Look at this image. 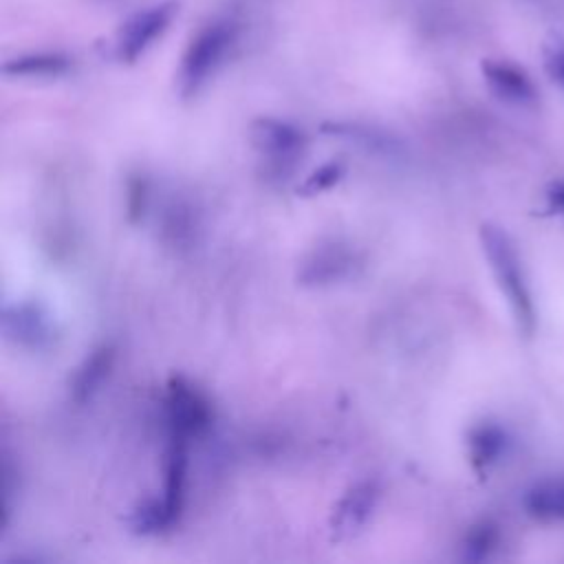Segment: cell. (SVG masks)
Wrapping results in <instances>:
<instances>
[{
  "mask_svg": "<svg viewBox=\"0 0 564 564\" xmlns=\"http://www.w3.org/2000/svg\"><path fill=\"white\" fill-rule=\"evenodd\" d=\"M480 245H482L485 258L489 262V269H491L500 291L507 297V304L511 308V315H513L518 328L524 335H531L535 328V311H533L531 291H529L518 251L513 247V240L509 238V234L502 227H498L494 223H485L480 227Z\"/></svg>",
  "mask_w": 564,
  "mask_h": 564,
  "instance_id": "cell-1",
  "label": "cell"
},
{
  "mask_svg": "<svg viewBox=\"0 0 564 564\" xmlns=\"http://www.w3.org/2000/svg\"><path fill=\"white\" fill-rule=\"evenodd\" d=\"M236 42V24L231 20H212L205 24L183 53L178 68V90L183 97L196 95L209 77L220 68Z\"/></svg>",
  "mask_w": 564,
  "mask_h": 564,
  "instance_id": "cell-2",
  "label": "cell"
},
{
  "mask_svg": "<svg viewBox=\"0 0 564 564\" xmlns=\"http://www.w3.org/2000/svg\"><path fill=\"white\" fill-rule=\"evenodd\" d=\"M249 137L264 161V176L275 181H284L295 172L306 148L304 132L297 126L275 117L256 119L249 128Z\"/></svg>",
  "mask_w": 564,
  "mask_h": 564,
  "instance_id": "cell-3",
  "label": "cell"
},
{
  "mask_svg": "<svg viewBox=\"0 0 564 564\" xmlns=\"http://www.w3.org/2000/svg\"><path fill=\"white\" fill-rule=\"evenodd\" d=\"M165 423L167 434L187 441L203 436L214 423L212 401L189 379L174 375L165 386Z\"/></svg>",
  "mask_w": 564,
  "mask_h": 564,
  "instance_id": "cell-4",
  "label": "cell"
},
{
  "mask_svg": "<svg viewBox=\"0 0 564 564\" xmlns=\"http://www.w3.org/2000/svg\"><path fill=\"white\" fill-rule=\"evenodd\" d=\"M2 333L26 350H48L57 339V326L48 308L37 300H15L2 308Z\"/></svg>",
  "mask_w": 564,
  "mask_h": 564,
  "instance_id": "cell-5",
  "label": "cell"
},
{
  "mask_svg": "<svg viewBox=\"0 0 564 564\" xmlns=\"http://www.w3.org/2000/svg\"><path fill=\"white\" fill-rule=\"evenodd\" d=\"M174 13H176L174 2H159L132 15L119 31L117 57L128 64L139 59L156 42V37H161L167 31Z\"/></svg>",
  "mask_w": 564,
  "mask_h": 564,
  "instance_id": "cell-6",
  "label": "cell"
},
{
  "mask_svg": "<svg viewBox=\"0 0 564 564\" xmlns=\"http://www.w3.org/2000/svg\"><path fill=\"white\" fill-rule=\"evenodd\" d=\"M357 253L337 240L319 245L306 253L297 269V280L304 286H328L352 275Z\"/></svg>",
  "mask_w": 564,
  "mask_h": 564,
  "instance_id": "cell-7",
  "label": "cell"
},
{
  "mask_svg": "<svg viewBox=\"0 0 564 564\" xmlns=\"http://www.w3.org/2000/svg\"><path fill=\"white\" fill-rule=\"evenodd\" d=\"M379 500V485L377 480H357L350 485L341 498L337 500L333 513H330V538L333 540H346L355 533H359L366 522L370 520L375 507Z\"/></svg>",
  "mask_w": 564,
  "mask_h": 564,
  "instance_id": "cell-8",
  "label": "cell"
},
{
  "mask_svg": "<svg viewBox=\"0 0 564 564\" xmlns=\"http://www.w3.org/2000/svg\"><path fill=\"white\" fill-rule=\"evenodd\" d=\"M187 438L167 434L165 456H163V496L161 505L170 527L181 520L185 507V485H187Z\"/></svg>",
  "mask_w": 564,
  "mask_h": 564,
  "instance_id": "cell-9",
  "label": "cell"
},
{
  "mask_svg": "<svg viewBox=\"0 0 564 564\" xmlns=\"http://www.w3.org/2000/svg\"><path fill=\"white\" fill-rule=\"evenodd\" d=\"M489 90L513 106H529L538 99V90L529 73L509 59H485L480 64Z\"/></svg>",
  "mask_w": 564,
  "mask_h": 564,
  "instance_id": "cell-10",
  "label": "cell"
},
{
  "mask_svg": "<svg viewBox=\"0 0 564 564\" xmlns=\"http://www.w3.org/2000/svg\"><path fill=\"white\" fill-rule=\"evenodd\" d=\"M115 348L110 344H101L93 348L84 361L75 368L70 377V399L75 403H86L95 397V392L101 388V383L108 379L115 366Z\"/></svg>",
  "mask_w": 564,
  "mask_h": 564,
  "instance_id": "cell-11",
  "label": "cell"
},
{
  "mask_svg": "<svg viewBox=\"0 0 564 564\" xmlns=\"http://www.w3.org/2000/svg\"><path fill=\"white\" fill-rule=\"evenodd\" d=\"M322 132L339 139H348L350 143L375 152V154H386L394 156L401 154V141L392 137L390 132L368 126V123H355V121H326L322 123Z\"/></svg>",
  "mask_w": 564,
  "mask_h": 564,
  "instance_id": "cell-12",
  "label": "cell"
},
{
  "mask_svg": "<svg viewBox=\"0 0 564 564\" xmlns=\"http://www.w3.org/2000/svg\"><path fill=\"white\" fill-rule=\"evenodd\" d=\"M507 449V432L496 423H478L467 432V456L478 474H485Z\"/></svg>",
  "mask_w": 564,
  "mask_h": 564,
  "instance_id": "cell-13",
  "label": "cell"
},
{
  "mask_svg": "<svg viewBox=\"0 0 564 564\" xmlns=\"http://www.w3.org/2000/svg\"><path fill=\"white\" fill-rule=\"evenodd\" d=\"M522 505L538 520H564V478L533 485L524 494Z\"/></svg>",
  "mask_w": 564,
  "mask_h": 564,
  "instance_id": "cell-14",
  "label": "cell"
},
{
  "mask_svg": "<svg viewBox=\"0 0 564 564\" xmlns=\"http://www.w3.org/2000/svg\"><path fill=\"white\" fill-rule=\"evenodd\" d=\"M70 68V59L59 53H35L4 62V75L13 77H55Z\"/></svg>",
  "mask_w": 564,
  "mask_h": 564,
  "instance_id": "cell-15",
  "label": "cell"
},
{
  "mask_svg": "<svg viewBox=\"0 0 564 564\" xmlns=\"http://www.w3.org/2000/svg\"><path fill=\"white\" fill-rule=\"evenodd\" d=\"M498 540H500V531H498L496 522H491V520L476 522L463 540V560H467V562L487 560L494 553V549L498 546Z\"/></svg>",
  "mask_w": 564,
  "mask_h": 564,
  "instance_id": "cell-16",
  "label": "cell"
},
{
  "mask_svg": "<svg viewBox=\"0 0 564 564\" xmlns=\"http://www.w3.org/2000/svg\"><path fill=\"white\" fill-rule=\"evenodd\" d=\"M346 174V165L341 161H328L313 170L304 183L297 187L300 196H317L322 192H328L333 185H337Z\"/></svg>",
  "mask_w": 564,
  "mask_h": 564,
  "instance_id": "cell-17",
  "label": "cell"
},
{
  "mask_svg": "<svg viewBox=\"0 0 564 564\" xmlns=\"http://www.w3.org/2000/svg\"><path fill=\"white\" fill-rule=\"evenodd\" d=\"M126 209H128V218L132 223H137L143 212H145V203H148V183L141 176H134L128 181V189H126Z\"/></svg>",
  "mask_w": 564,
  "mask_h": 564,
  "instance_id": "cell-18",
  "label": "cell"
},
{
  "mask_svg": "<svg viewBox=\"0 0 564 564\" xmlns=\"http://www.w3.org/2000/svg\"><path fill=\"white\" fill-rule=\"evenodd\" d=\"M544 68L553 82L564 88V46H553L544 55Z\"/></svg>",
  "mask_w": 564,
  "mask_h": 564,
  "instance_id": "cell-19",
  "label": "cell"
},
{
  "mask_svg": "<svg viewBox=\"0 0 564 564\" xmlns=\"http://www.w3.org/2000/svg\"><path fill=\"white\" fill-rule=\"evenodd\" d=\"M546 200H549V207L557 214H564V178L560 181H553L546 189Z\"/></svg>",
  "mask_w": 564,
  "mask_h": 564,
  "instance_id": "cell-20",
  "label": "cell"
}]
</instances>
